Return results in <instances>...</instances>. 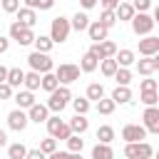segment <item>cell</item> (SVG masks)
Segmentation results:
<instances>
[{"mask_svg":"<svg viewBox=\"0 0 159 159\" xmlns=\"http://www.w3.org/2000/svg\"><path fill=\"white\" fill-rule=\"evenodd\" d=\"M114 107H117V104H114L112 99H107V97L97 99V112H99V114H112V112H114Z\"/></svg>","mask_w":159,"mask_h":159,"instance_id":"obj_39","label":"cell"},{"mask_svg":"<svg viewBox=\"0 0 159 159\" xmlns=\"http://www.w3.org/2000/svg\"><path fill=\"white\" fill-rule=\"evenodd\" d=\"M99 22H102L107 30H109V27H114V25H117V15H114V10H102Z\"/></svg>","mask_w":159,"mask_h":159,"instance_id":"obj_38","label":"cell"},{"mask_svg":"<svg viewBox=\"0 0 159 159\" xmlns=\"http://www.w3.org/2000/svg\"><path fill=\"white\" fill-rule=\"evenodd\" d=\"M22 80H25V72H22L20 67H10V70H7V80H5V82H7L12 89H15V87H20V84H22Z\"/></svg>","mask_w":159,"mask_h":159,"instance_id":"obj_25","label":"cell"},{"mask_svg":"<svg viewBox=\"0 0 159 159\" xmlns=\"http://www.w3.org/2000/svg\"><path fill=\"white\" fill-rule=\"evenodd\" d=\"M157 70H159V57H157V55L144 57V60H139V62H137V72H139V75H144V77L154 75Z\"/></svg>","mask_w":159,"mask_h":159,"instance_id":"obj_15","label":"cell"},{"mask_svg":"<svg viewBox=\"0 0 159 159\" xmlns=\"http://www.w3.org/2000/svg\"><path fill=\"white\" fill-rule=\"evenodd\" d=\"M70 102H72L75 114H87V112H89V107H92V102H89L87 97H75V99H70Z\"/></svg>","mask_w":159,"mask_h":159,"instance_id":"obj_32","label":"cell"},{"mask_svg":"<svg viewBox=\"0 0 159 159\" xmlns=\"http://www.w3.org/2000/svg\"><path fill=\"white\" fill-rule=\"evenodd\" d=\"M70 32H72V27H70V20H67V17L57 15V17L50 22V40H52L55 45H62V42H67Z\"/></svg>","mask_w":159,"mask_h":159,"instance_id":"obj_2","label":"cell"},{"mask_svg":"<svg viewBox=\"0 0 159 159\" xmlns=\"http://www.w3.org/2000/svg\"><path fill=\"white\" fill-rule=\"evenodd\" d=\"M7 144V134H5V129H0V147H5Z\"/></svg>","mask_w":159,"mask_h":159,"instance_id":"obj_52","label":"cell"},{"mask_svg":"<svg viewBox=\"0 0 159 159\" xmlns=\"http://www.w3.org/2000/svg\"><path fill=\"white\" fill-rule=\"evenodd\" d=\"M142 119H144V129L147 132H152V134H159V107L154 104V107H147L144 109V114H142Z\"/></svg>","mask_w":159,"mask_h":159,"instance_id":"obj_11","label":"cell"},{"mask_svg":"<svg viewBox=\"0 0 159 159\" xmlns=\"http://www.w3.org/2000/svg\"><path fill=\"white\" fill-rule=\"evenodd\" d=\"M55 77H57L60 84H72V82L80 80V67L72 65V62H62V65L55 70Z\"/></svg>","mask_w":159,"mask_h":159,"instance_id":"obj_7","label":"cell"},{"mask_svg":"<svg viewBox=\"0 0 159 159\" xmlns=\"http://www.w3.org/2000/svg\"><path fill=\"white\" fill-rule=\"evenodd\" d=\"M47 132H50V137L52 139H67L72 132H70V124L67 122H62L60 119V114H55V117H47Z\"/></svg>","mask_w":159,"mask_h":159,"instance_id":"obj_8","label":"cell"},{"mask_svg":"<svg viewBox=\"0 0 159 159\" xmlns=\"http://www.w3.org/2000/svg\"><path fill=\"white\" fill-rule=\"evenodd\" d=\"M40 72H25V80H22V84H25V89H30V92H35V89H40Z\"/></svg>","mask_w":159,"mask_h":159,"instance_id":"obj_27","label":"cell"},{"mask_svg":"<svg viewBox=\"0 0 159 159\" xmlns=\"http://www.w3.org/2000/svg\"><path fill=\"white\" fill-rule=\"evenodd\" d=\"M25 7H32V10H50L55 5V0H22Z\"/></svg>","mask_w":159,"mask_h":159,"instance_id":"obj_37","label":"cell"},{"mask_svg":"<svg viewBox=\"0 0 159 159\" xmlns=\"http://www.w3.org/2000/svg\"><path fill=\"white\" fill-rule=\"evenodd\" d=\"M107 32H109V30H107L99 20H94V22L87 25V35H89L92 42H102V40H107Z\"/></svg>","mask_w":159,"mask_h":159,"instance_id":"obj_16","label":"cell"},{"mask_svg":"<svg viewBox=\"0 0 159 159\" xmlns=\"http://www.w3.org/2000/svg\"><path fill=\"white\" fill-rule=\"evenodd\" d=\"M67 124H70V132H72V134H84V132L89 129V119H87L84 114H75Z\"/></svg>","mask_w":159,"mask_h":159,"instance_id":"obj_20","label":"cell"},{"mask_svg":"<svg viewBox=\"0 0 159 159\" xmlns=\"http://www.w3.org/2000/svg\"><path fill=\"white\" fill-rule=\"evenodd\" d=\"M12 97V87L7 82H0V99H10Z\"/></svg>","mask_w":159,"mask_h":159,"instance_id":"obj_45","label":"cell"},{"mask_svg":"<svg viewBox=\"0 0 159 159\" xmlns=\"http://www.w3.org/2000/svg\"><path fill=\"white\" fill-rule=\"evenodd\" d=\"M139 89H142V92H149V89H157V80H152V75H149L147 80H142V82H139Z\"/></svg>","mask_w":159,"mask_h":159,"instance_id":"obj_44","label":"cell"},{"mask_svg":"<svg viewBox=\"0 0 159 159\" xmlns=\"http://www.w3.org/2000/svg\"><path fill=\"white\" fill-rule=\"evenodd\" d=\"M152 154H154V149L144 139L142 142H127L124 144V157L127 159H152Z\"/></svg>","mask_w":159,"mask_h":159,"instance_id":"obj_3","label":"cell"},{"mask_svg":"<svg viewBox=\"0 0 159 159\" xmlns=\"http://www.w3.org/2000/svg\"><path fill=\"white\" fill-rule=\"evenodd\" d=\"M97 65H99V62H97V60H94L89 52H84L77 67H80V72H94V70H97Z\"/></svg>","mask_w":159,"mask_h":159,"instance_id":"obj_30","label":"cell"},{"mask_svg":"<svg viewBox=\"0 0 159 159\" xmlns=\"http://www.w3.org/2000/svg\"><path fill=\"white\" fill-rule=\"evenodd\" d=\"M157 52H159V37L144 35V40H139V55L152 57V55H157Z\"/></svg>","mask_w":159,"mask_h":159,"instance_id":"obj_14","label":"cell"},{"mask_svg":"<svg viewBox=\"0 0 159 159\" xmlns=\"http://www.w3.org/2000/svg\"><path fill=\"white\" fill-rule=\"evenodd\" d=\"M7 47H10V40H7L5 35H0V55H2V52H7Z\"/></svg>","mask_w":159,"mask_h":159,"instance_id":"obj_49","label":"cell"},{"mask_svg":"<svg viewBox=\"0 0 159 159\" xmlns=\"http://www.w3.org/2000/svg\"><path fill=\"white\" fill-rule=\"evenodd\" d=\"M70 159H84L82 152H70Z\"/></svg>","mask_w":159,"mask_h":159,"instance_id":"obj_53","label":"cell"},{"mask_svg":"<svg viewBox=\"0 0 159 159\" xmlns=\"http://www.w3.org/2000/svg\"><path fill=\"white\" fill-rule=\"evenodd\" d=\"M97 2L102 5V10H114L119 5V0H97Z\"/></svg>","mask_w":159,"mask_h":159,"instance_id":"obj_47","label":"cell"},{"mask_svg":"<svg viewBox=\"0 0 159 159\" xmlns=\"http://www.w3.org/2000/svg\"><path fill=\"white\" fill-rule=\"evenodd\" d=\"M142 104L144 107H154L157 102H159V94H157V89H149V92H142Z\"/></svg>","mask_w":159,"mask_h":159,"instance_id":"obj_40","label":"cell"},{"mask_svg":"<svg viewBox=\"0 0 159 159\" xmlns=\"http://www.w3.org/2000/svg\"><path fill=\"white\" fill-rule=\"evenodd\" d=\"M87 25H89V17H87V12H75V17L70 20V27H72V30H77V32L87 30Z\"/></svg>","mask_w":159,"mask_h":159,"instance_id":"obj_26","label":"cell"},{"mask_svg":"<svg viewBox=\"0 0 159 159\" xmlns=\"http://www.w3.org/2000/svg\"><path fill=\"white\" fill-rule=\"evenodd\" d=\"M70 99H72V92H70V87L67 84H57L52 92H50V99H47V109L50 112H55V114H60L67 104H70Z\"/></svg>","mask_w":159,"mask_h":159,"instance_id":"obj_1","label":"cell"},{"mask_svg":"<svg viewBox=\"0 0 159 159\" xmlns=\"http://www.w3.org/2000/svg\"><path fill=\"white\" fill-rule=\"evenodd\" d=\"M0 5H2V12L12 15V12H17V7H20V0H0Z\"/></svg>","mask_w":159,"mask_h":159,"instance_id":"obj_42","label":"cell"},{"mask_svg":"<svg viewBox=\"0 0 159 159\" xmlns=\"http://www.w3.org/2000/svg\"><path fill=\"white\" fill-rule=\"evenodd\" d=\"M47 117H50V109H47V104H40V102H35L32 107H27V119H30V122H35V124H42V122H47Z\"/></svg>","mask_w":159,"mask_h":159,"instance_id":"obj_13","label":"cell"},{"mask_svg":"<svg viewBox=\"0 0 159 159\" xmlns=\"http://www.w3.org/2000/svg\"><path fill=\"white\" fill-rule=\"evenodd\" d=\"M92 159H114V152H112V147L109 144H94L92 147Z\"/></svg>","mask_w":159,"mask_h":159,"instance_id":"obj_23","label":"cell"},{"mask_svg":"<svg viewBox=\"0 0 159 159\" xmlns=\"http://www.w3.org/2000/svg\"><path fill=\"white\" fill-rule=\"evenodd\" d=\"M132 7H134V12H147L152 7V0H134Z\"/></svg>","mask_w":159,"mask_h":159,"instance_id":"obj_43","label":"cell"},{"mask_svg":"<svg viewBox=\"0 0 159 159\" xmlns=\"http://www.w3.org/2000/svg\"><path fill=\"white\" fill-rule=\"evenodd\" d=\"M10 40H15L17 45H32V40H35V32H32V27H25L22 22H12L10 25Z\"/></svg>","mask_w":159,"mask_h":159,"instance_id":"obj_6","label":"cell"},{"mask_svg":"<svg viewBox=\"0 0 159 159\" xmlns=\"http://www.w3.org/2000/svg\"><path fill=\"white\" fill-rule=\"evenodd\" d=\"M12 99H15V104H17L20 109H27V107L35 104V94H32L30 89H17V92L12 94Z\"/></svg>","mask_w":159,"mask_h":159,"instance_id":"obj_19","label":"cell"},{"mask_svg":"<svg viewBox=\"0 0 159 159\" xmlns=\"http://www.w3.org/2000/svg\"><path fill=\"white\" fill-rule=\"evenodd\" d=\"M57 84H60V82H57V77H55V72H45V75L40 77V89H45L47 94H50V92H52V89H55Z\"/></svg>","mask_w":159,"mask_h":159,"instance_id":"obj_28","label":"cell"},{"mask_svg":"<svg viewBox=\"0 0 159 159\" xmlns=\"http://www.w3.org/2000/svg\"><path fill=\"white\" fill-rule=\"evenodd\" d=\"M27 65H30L35 72H40V75H45V72H52V70H55V65H52L50 55H47V52H37V50L27 55Z\"/></svg>","mask_w":159,"mask_h":159,"instance_id":"obj_5","label":"cell"},{"mask_svg":"<svg viewBox=\"0 0 159 159\" xmlns=\"http://www.w3.org/2000/svg\"><path fill=\"white\" fill-rule=\"evenodd\" d=\"M32 45H35V50L37 52H47L50 55V50H52V40H50V35H35V40H32Z\"/></svg>","mask_w":159,"mask_h":159,"instance_id":"obj_24","label":"cell"},{"mask_svg":"<svg viewBox=\"0 0 159 159\" xmlns=\"http://www.w3.org/2000/svg\"><path fill=\"white\" fill-rule=\"evenodd\" d=\"M114 15H117V20H119V22L132 20V17H134V7H132V2H119V5L114 7Z\"/></svg>","mask_w":159,"mask_h":159,"instance_id":"obj_22","label":"cell"},{"mask_svg":"<svg viewBox=\"0 0 159 159\" xmlns=\"http://www.w3.org/2000/svg\"><path fill=\"white\" fill-rule=\"evenodd\" d=\"M5 80H7V67L0 65V82H5Z\"/></svg>","mask_w":159,"mask_h":159,"instance_id":"obj_51","label":"cell"},{"mask_svg":"<svg viewBox=\"0 0 159 159\" xmlns=\"http://www.w3.org/2000/svg\"><path fill=\"white\" fill-rule=\"evenodd\" d=\"M17 22H22L25 27H32L35 22H37V10H32V7H17Z\"/></svg>","mask_w":159,"mask_h":159,"instance_id":"obj_17","label":"cell"},{"mask_svg":"<svg viewBox=\"0 0 159 159\" xmlns=\"http://www.w3.org/2000/svg\"><path fill=\"white\" fill-rule=\"evenodd\" d=\"M114 62H117L119 67H129V65L137 62V55H134L132 50H117V52H114Z\"/></svg>","mask_w":159,"mask_h":159,"instance_id":"obj_21","label":"cell"},{"mask_svg":"<svg viewBox=\"0 0 159 159\" xmlns=\"http://www.w3.org/2000/svg\"><path fill=\"white\" fill-rule=\"evenodd\" d=\"M97 142H99V144H112V142H114V129H112L109 124H102V127L97 129Z\"/></svg>","mask_w":159,"mask_h":159,"instance_id":"obj_29","label":"cell"},{"mask_svg":"<svg viewBox=\"0 0 159 159\" xmlns=\"http://www.w3.org/2000/svg\"><path fill=\"white\" fill-rule=\"evenodd\" d=\"M147 137V129L142 124H124L122 127V139L124 142H142Z\"/></svg>","mask_w":159,"mask_h":159,"instance_id":"obj_12","label":"cell"},{"mask_svg":"<svg viewBox=\"0 0 159 159\" xmlns=\"http://www.w3.org/2000/svg\"><path fill=\"white\" fill-rule=\"evenodd\" d=\"M80 5H82L84 10H92V7L97 5V0H80Z\"/></svg>","mask_w":159,"mask_h":159,"instance_id":"obj_50","label":"cell"},{"mask_svg":"<svg viewBox=\"0 0 159 159\" xmlns=\"http://www.w3.org/2000/svg\"><path fill=\"white\" fill-rule=\"evenodd\" d=\"M47 159H70V152H52V154H47Z\"/></svg>","mask_w":159,"mask_h":159,"instance_id":"obj_48","label":"cell"},{"mask_svg":"<svg viewBox=\"0 0 159 159\" xmlns=\"http://www.w3.org/2000/svg\"><path fill=\"white\" fill-rule=\"evenodd\" d=\"M109 99H112L114 104H129V102H132V89H129V87H124V84H117Z\"/></svg>","mask_w":159,"mask_h":159,"instance_id":"obj_18","label":"cell"},{"mask_svg":"<svg viewBox=\"0 0 159 159\" xmlns=\"http://www.w3.org/2000/svg\"><path fill=\"white\" fill-rule=\"evenodd\" d=\"M55 149H57V139L47 137V139H42V142H40V152H42V154H52Z\"/></svg>","mask_w":159,"mask_h":159,"instance_id":"obj_41","label":"cell"},{"mask_svg":"<svg viewBox=\"0 0 159 159\" xmlns=\"http://www.w3.org/2000/svg\"><path fill=\"white\" fill-rule=\"evenodd\" d=\"M99 70H102V75L104 77H114V72H117V62H114V57H107V60H99V65H97Z\"/></svg>","mask_w":159,"mask_h":159,"instance_id":"obj_31","label":"cell"},{"mask_svg":"<svg viewBox=\"0 0 159 159\" xmlns=\"http://www.w3.org/2000/svg\"><path fill=\"white\" fill-rule=\"evenodd\" d=\"M114 80H117V84H124V87H129V82H132V70H129V67H117V72H114Z\"/></svg>","mask_w":159,"mask_h":159,"instance_id":"obj_36","label":"cell"},{"mask_svg":"<svg viewBox=\"0 0 159 159\" xmlns=\"http://www.w3.org/2000/svg\"><path fill=\"white\" fill-rule=\"evenodd\" d=\"M25 154H27V147L25 144H20V142L7 144V159H25Z\"/></svg>","mask_w":159,"mask_h":159,"instance_id":"obj_33","label":"cell"},{"mask_svg":"<svg viewBox=\"0 0 159 159\" xmlns=\"http://www.w3.org/2000/svg\"><path fill=\"white\" fill-rule=\"evenodd\" d=\"M27 124H30V119H27V112L25 109H12L10 114H7V127L10 129H15V132H25L27 129Z\"/></svg>","mask_w":159,"mask_h":159,"instance_id":"obj_10","label":"cell"},{"mask_svg":"<svg viewBox=\"0 0 159 159\" xmlns=\"http://www.w3.org/2000/svg\"><path fill=\"white\" fill-rule=\"evenodd\" d=\"M25 159H47V154H42L40 149H27V154H25Z\"/></svg>","mask_w":159,"mask_h":159,"instance_id":"obj_46","label":"cell"},{"mask_svg":"<svg viewBox=\"0 0 159 159\" xmlns=\"http://www.w3.org/2000/svg\"><path fill=\"white\" fill-rule=\"evenodd\" d=\"M89 102H97V99H102L104 97V87L99 84V82H92L89 87H87V94H84Z\"/></svg>","mask_w":159,"mask_h":159,"instance_id":"obj_34","label":"cell"},{"mask_svg":"<svg viewBox=\"0 0 159 159\" xmlns=\"http://www.w3.org/2000/svg\"><path fill=\"white\" fill-rule=\"evenodd\" d=\"M65 142H67V152H82V149H84V139H82V134H70Z\"/></svg>","mask_w":159,"mask_h":159,"instance_id":"obj_35","label":"cell"},{"mask_svg":"<svg viewBox=\"0 0 159 159\" xmlns=\"http://www.w3.org/2000/svg\"><path fill=\"white\" fill-rule=\"evenodd\" d=\"M129 22H132V30H134L137 37H139V35H149V32L154 30V25H157V20H154L152 15H147V12H134V17H132Z\"/></svg>","mask_w":159,"mask_h":159,"instance_id":"obj_4","label":"cell"},{"mask_svg":"<svg viewBox=\"0 0 159 159\" xmlns=\"http://www.w3.org/2000/svg\"><path fill=\"white\" fill-rule=\"evenodd\" d=\"M97 62L99 60H107V57H114V52H117V45L112 42V40H102V42H92V47L87 50Z\"/></svg>","mask_w":159,"mask_h":159,"instance_id":"obj_9","label":"cell"}]
</instances>
